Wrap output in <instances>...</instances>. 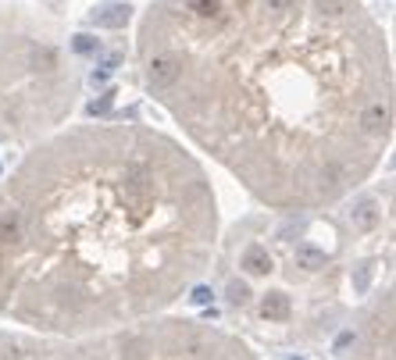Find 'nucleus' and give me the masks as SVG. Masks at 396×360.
<instances>
[{
	"mask_svg": "<svg viewBox=\"0 0 396 360\" xmlns=\"http://www.w3.org/2000/svg\"><path fill=\"white\" fill-rule=\"evenodd\" d=\"M143 82L272 210L336 207L393 143V61L361 0H154Z\"/></svg>",
	"mask_w": 396,
	"mask_h": 360,
	"instance_id": "f257e3e1",
	"label": "nucleus"
},
{
	"mask_svg": "<svg viewBox=\"0 0 396 360\" xmlns=\"http://www.w3.org/2000/svg\"><path fill=\"white\" fill-rule=\"evenodd\" d=\"M215 243L211 179L175 136L75 125L0 182V317L54 339L147 321L204 279Z\"/></svg>",
	"mask_w": 396,
	"mask_h": 360,
	"instance_id": "f03ea898",
	"label": "nucleus"
},
{
	"mask_svg": "<svg viewBox=\"0 0 396 360\" xmlns=\"http://www.w3.org/2000/svg\"><path fill=\"white\" fill-rule=\"evenodd\" d=\"M0 360H257V353L218 325L157 314L79 339L0 332Z\"/></svg>",
	"mask_w": 396,
	"mask_h": 360,
	"instance_id": "7ed1b4c3",
	"label": "nucleus"
},
{
	"mask_svg": "<svg viewBox=\"0 0 396 360\" xmlns=\"http://www.w3.org/2000/svg\"><path fill=\"white\" fill-rule=\"evenodd\" d=\"M357 357L353 360H393V300L389 292L364 317V328L353 335Z\"/></svg>",
	"mask_w": 396,
	"mask_h": 360,
	"instance_id": "20e7f679",
	"label": "nucleus"
},
{
	"mask_svg": "<svg viewBox=\"0 0 396 360\" xmlns=\"http://www.w3.org/2000/svg\"><path fill=\"white\" fill-rule=\"evenodd\" d=\"M261 314L268 317V321H286V317L293 314V303H289V296H282V292H264Z\"/></svg>",
	"mask_w": 396,
	"mask_h": 360,
	"instance_id": "39448f33",
	"label": "nucleus"
},
{
	"mask_svg": "<svg viewBox=\"0 0 396 360\" xmlns=\"http://www.w3.org/2000/svg\"><path fill=\"white\" fill-rule=\"evenodd\" d=\"M132 18V8L129 4H111V8H100L93 14V26H103V29H121L125 22Z\"/></svg>",
	"mask_w": 396,
	"mask_h": 360,
	"instance_id": "423d86ee",
	"label": "nucleus"
},
{
	"mask_svg": "<svg viewBox=\"0 0 396 360\" xmlns=\"http://www.w3.org/2000/svg\"><path fill=\"white\" fill-rule=\"evenodd\" d=\"M243 268L254 271V274H264L268 268H272V257H268V250L261 243H254V246H246V253H243Z\"/></svg>",
	"mask_w": 396,
	"mask_h": 360,
	"instance_id": "0eeeda50",
	"label": "nucleus"
},
{
	"mask_svg": "<svg viewBox=\"0 0 396 360\" xmlns=\"http://www.w3.org/2000/svg\"><path fill=\"white\" fill-rule=\"evenodd\" d=\"M297 268H307V271H315V268H325V253L318 246H297Z\"/></svg>",
	"mask_w": 396,
	"mask_h": 360,
	"instance_id": "6e6552de",
	"label": "nucleus"
}]
</instances>
